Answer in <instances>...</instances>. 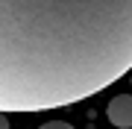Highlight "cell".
Instances as JSON below:
<instances>
[{"mask_svg":"<svg viewBox=\"0 0 132 129\" xmlns=\"http://www.w3.org/2000/svg\"><path fill=\"white\" fill-rule=\"evenodd\" d=\"M106 115L114 126L120 129H132V94H118L112 97L106 106Z\"/></svg>","mask_w":132,"mask_h":129,"instance_id":"cell-2","label":"cell"},{"mask_svg":"<svg viewBox=\"0 0 132 129\" xmlns=\"http://www.w3.org/2000/svg\"><path fill=\"white\" fill-rule=\"evenodd\" d=\"M0 129H12V126H9V117H6V111H0Z\"/></svg>","mask_w":132,"mask_h":129,"instance_id":"cell-4","label":"cell"},{"mask_svg":"<svg viewBox=\"0 0 132 129\" xmlns=\"http://www.w3.org/2000/svg\"><path fill=\"white\" fill-rule=\"evenodd\" d=\"M38 129H73L68 120H47V123H41Z\"/></svg>","mask_w":132,"mask_h":129,"instance_id":"cell-3","label":"cell"},{"mask_svg":"<svg viewBox=\"0 0 132 129\" xmlns=\"http://www.w3.org/2000/svg\"><path fill=\"white\" fill-rule=\"evenodd\" d=\"M129 82H132V71H129Z\"/></svg>","mask_w":132,"mask_h":129,"instance_id":"cell-5","label":"cell"},{"mask_svg":"<svg viewBox=\"0 0 132 129\" xmlns=\"http://www.w3.org/2000/svg\"><path fill=\"white\" fill-rule=\"evenodd\" d=\"M132 71V0H0V111H47Z\"/></svg>","mask_w":132,"mask_h":129,"instance_id":"cell-1","label":"cell"}]
</instances>
